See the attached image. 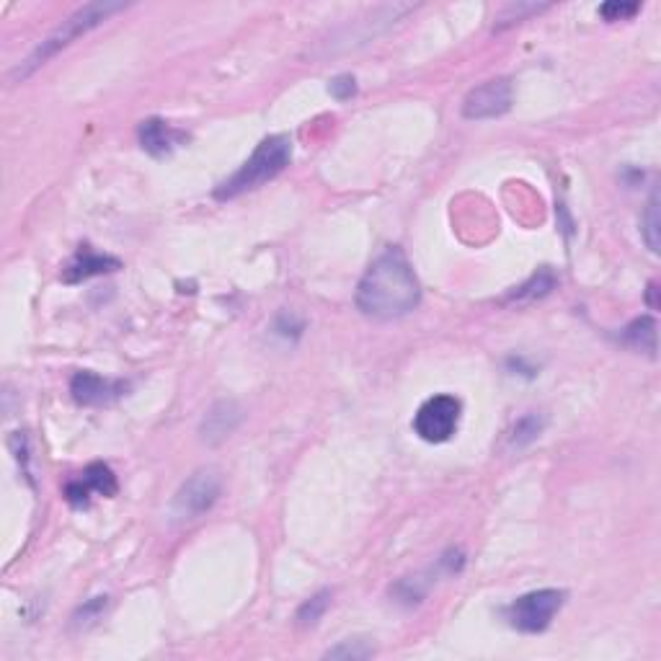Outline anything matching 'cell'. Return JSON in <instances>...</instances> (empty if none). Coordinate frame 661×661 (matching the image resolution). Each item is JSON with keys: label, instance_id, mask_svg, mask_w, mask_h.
<instances>
[{"label": "cell", "instance_id": "2", "mask_svg": "<svg viewBox=\"0 0 661 661\" xmlns=\"http://www.w3.org/2000/svg\"><path fill=\"white\" fill-rule=\"evenodd\" d=\"M124 8H127L124 3H112V0H96V3H86L83 8H78L75 13H70L68 19L62 21V24L57 26L52 34H47V37L42 39V44H39L37 50L31 52V55L26 57L24 62H19V65H16V70L11 73V83L26 81V78L37 73L42 65H47L52 57L60 55L65 47H70L75 39L86 37L88 31H93L96 26H101L106 19H109V16L124 11Z\"/></svg>", "mask_w": 661, "mask_h": 661}, {"label": "cell", "instance_id": "8", "mask_svg": "<svg viewBox=\"0 0 661 661\" xmlns=\"http://www.w3.org/2000/svg\"><path fill=\"white\" fill-rule=\"evenodd\" d=\"M119 491L117 476L112 473V468L104 463H93L88 465L81 473V478H75L65 486V499H68L70 507H88L91 494L99 496H114Z\"/></svg>", "mask_w": 661, "mask_h": 661}, {"label": "cell", "instance_id": "7", "mask_svg": "<svg viewBox=\"0 0 661 661\" xmlns=\"http://www.w3.org/2000/svg\"><path fill=\"white\" fill-rule=\"evenodd\" d=\"M512 81L509 78H494L481 86L470 88L468 96L463 99V117L465 119H496L512 109Z\"/></svg>", "mask_w": 661, "mask_h": 661}, {"label": "cell", "instance_id": "4", "mask_svg": "<svg viewBox=\"0 0 661 661\" xmlns=\"http://www.w3.org/2000/svg\"><path fill=\"white\" fill-rule=\"evenodd\" d=\"M563 602H566L563 589H535V592L517 597L509 605L507 620L512 628L522 633H543L553 623Z\"/></svg>", "mask_w": 661, "mask_h": 661}, {"label": "cell", "instance_id": "11", "mask_svg": "<svg viewBox=\"0 0 661 661\" xmlns=\"http://www.w3.org/2000/svg\"><path fill=\"white\" fill-rule=\"evenodd\" d=\"M119 266L122 264H119V259H114V256L96 254V251H91L88 246H81L75 259L62 269V279H65L68 285H78V282H86V279L99 277V274L117 272Z\"/></svg>", "mask_w": 661, "mask_h": 661}, {"label": "cell", "instance_id": "13", "mask_svg": "<svg viewBox=\"0 0 661 661\" xmlns=\"http://www.w3.org/2000/svg\"><path fill=\"white\" fill-rule=\"evenodd\" d=\"M623 341L631 346V349H636V352H646V354H651V357H656V349H659V344H656L654 318H649V316L636 318V321H633L631 326L623 331Z\"/></svg>", "mask_w": 661, "mask_h": 661}, {"label": "cell", "instance_id": "15", "mask_svg": "<svg viewBox=\"0 0 661 661\" xmlns=\"http://www.w3.org/2000/svg\"><path fill=\"white\" fill-rule=\"evenodd\" d=\"M643 241L651 251H659V233H661V220H659V192H651L649 204H646V212H643Z\"/></svg>", "mask_w": 661, "mask_h": 661}, {"label": "cell", "instance_id": "9", "mask_svg": "<svg viewBox=\"0 0 661 661\" xmlns=\"http://www.w3.org/2000/svg\"><path fill=\"white\" fill-rule=\"evenodd\" d=\"M124 390H127V383L96 375L91 370L78 372L70 380V393H73L75 403H81V406H109L124 396Z\"/></svg>", "mask_w": 661, "mask_h": 661}, {"label": "cell", "instance_id": "5", "mask_svg": "<svg viewBox=\"0 0 661 661\" xmlns=\"http://www.w3.org/2000/svg\"><path fill=\"white\" fill-rule=\"evenodd\" d=\"M460 401L455 396H434L421 403L414 416L416 437L429 442V445H442L452 434L458 432L460 424Z\"/></svg>", "mask_w": 661, "mask_h": 661}, {"label": "cell", "instance_id": "6", "mask_svg": "<svg viewBox=\"0 0 661 661\" xmlns=\"http://www.w3.org/2000/svg\"><path fill=\"white\" fill-rule=\"evenodd\" d=\"M223 491V481L217 476V470L202 468L194 476L186 478L181 483V489L173 496V517L176 519H197L204 512H210L215 507V501L220 499Z\"/></svg>", "mask_w": 661, "mask_h": 661}, {"label": "cell", "instance_id": "17", "mask_svg": "<svg viewBox=\"0 0 661 661\" xmlns=\"http://www.w3.org/2000/svg\"><path fill=\"white\" fill-rule=\"evenodd\" d=\"M540 432H543V419L538 414H530L517 421V427L512 429L509 439H512V447H525L530 445L532 439H538Z\"/></svg>", "mask_w": 661, "mask_h": 661}, {"label": "cell", "instance_id": "20", "mask_svg": "<svg viewBox=\"0 0 661 661\" xmlns=\"http://www.w3.org/2000/svg\"><path fill=\"white\" fill-rule=\"evenodd\" d=\"M375 654L367 641H344L336 649L326 651V659H370Z\"/></svg>", "mask_w": 661, "mask_h": 661}, {"label": "cell", "instance_id": "14", "mask_svg": "<svg viewBox=\"0 0 661 661\" xmlns=\"http://www.w3.org/2000/svg\"><path fill=\"white\" fill-rule=\"evenodd\" d=\"M556 287V277L548 272V269H540L535 277L530 279V282H525L522 287H517V292H514L509 300H514V303H525V300H535V297H545L550 290Z\"/></svg>", "mask_w": 661, "mask_h": 661}, {"label": "cell", "instance_id": "22", "mask_svg": "<svg viewBox=\"0 0 661 661\" xmlns=\"http://www.w3.org/2000/svg\"><path fill=\"white\" fill-rule=\"evenodd\" d=\"M328 91L334 93L339 101L352 99L354 93H357V81H354L352 75H339V78H334V81H331V88H328Z\"/></svg>", "mask_w": 661, "mask_h": 661}, {"label": "cell", "instance_id": "19", "mask_svg": "<svg viewBox=\"0 0 661 661\" xmlns=\"http://www.w3.org/2000/svg\"><path fill=\"white\" fill-rule=\"evenodd\" d=\"M548 8L550 6H538V3H509V6L499 13L496 29H507V26L519 24V21H525L527 16H535V13L540 11H548Z\"/></svg>", "mask_w": 661, "mask_h": 661}, {"label": "cell", "instance_id": "21", "mask_svg": "<svg viewBox=\"0 0 661 661\" xmlns=\"http://www.w3.org/2000/svg\"><path fill=\"white\" fill-rule=\"evenodd\" d=\"M641 11V3H605L600 8V13L607 21H620V19H631Z\"/></svg>", "mask_w": 661, "mask_h": 661}, {"label": "cell", "instance_id": "3", "mask_svg": "<svg viewBox=\"0 0 661 661\" xmlns=\"http://www.w3.org/2000/svg\"><path fill=\"white\" fill-rule=\"evenodd\" d=\"M292 161V140L287 135H269L264 137L256 150L251 153L246 163H243L238 171L225 179L223 184L215 189V197L220 202H228V199H238L243 194L254 192L259 186H264L266 181L277 179L279 173L285 171Z\"/></svg>", "mask_w": 661, "mask_h": 661}, {"label": "cell", "instance_id": "10", "mask_svg": "<svg viewBox=\"0 0 661 661\" xmlns=\"http://www.w3.org/2000/svg\"><path fill=\"white\" fill-rule=\"evenodd\" d=\"M137 137H140V145H143L145 153L155 155V158H163V155L173 153L179 145L186 143V132L176 130L163 119H145L137 127Z\"/></svg>", "mask_w": 661, "mask_h": 661}, {"label": "cell", "instance_id": "18", "mask_svg": "<svg viewBox=\"0 0 661 661\" xmlns=\"http://www.w3.org/2000/svg\"><path fill=\"white\" fill-rule=\"evenodd\" d=\"M390 594L396 597L398 602H403V605H419L421 600H424V594H427V584H421L419 576H408V579H401L396 584V587L390 589Z\"/></svg>", "mask_w": 661, "mask_h": 661}, {"label": "cell", "instance_id": "1", "mask_svg": "<svg viewBox=\"0 0 661 661\" xmlns=\"http://www.w3.org/2000/svg\"><path fill=\"white\" fill-rule=\"evenodd\" d=\"M421 300V285L401 248H388L377 256L359 279L354 303L359 313L372 321H396L416 310Z\"/></svg>", "mask_w": 661, "mask_h": 661}, {"label": "cell", "instance_id": "12", "mask_svg": "<svg viewBox=\"0 0 661 661\" xmlns=\"http://www.w3.org/2000/svg\"><path fill=\"white\" fill-rule=\"evenodd\" d=\"M241 421V408L235 406L233 401H220L210 408V414L204 416L202 421V439L204 442H223L225 437H230L235 427Z\"/></svg>", "mask_w": 661, "mask_h": 661}, {"label": "cell", "instance_id": "16", "mask_svg": "<svg viewBox=\"0 0 661 661\" xmlns=\"http://www.w3.org/2000/svg\"><path fill=\"white\" fill-rule=\"evenodd\" d=\"M328 605H331V592H328V589L313 594V597H310V600L305 602L300 610H297V623H300V625H316L318 620L326 615Z\"/></svg>", "mask_w": 661, "mask_h": 661}]
</instances>
